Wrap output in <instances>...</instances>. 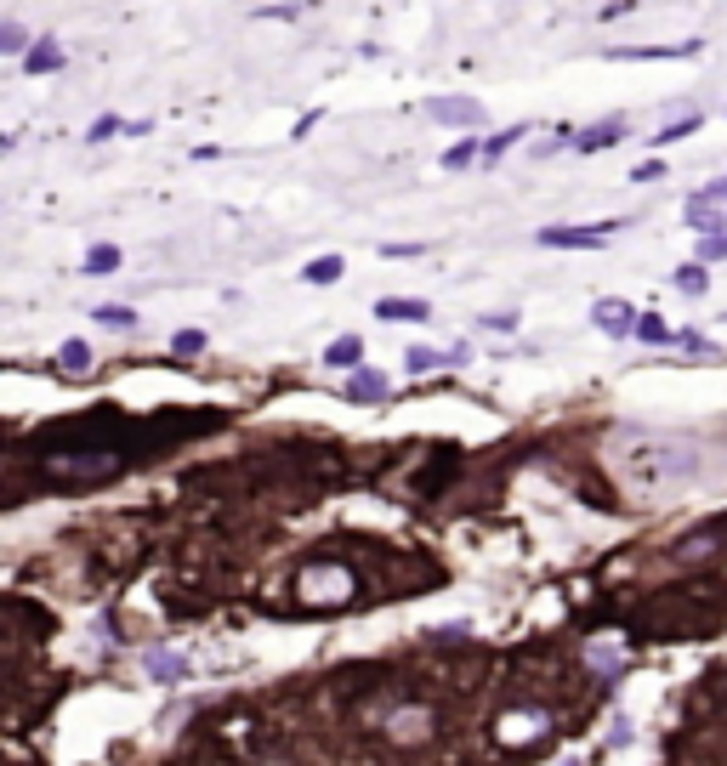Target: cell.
<instances>
[{
  "label": "cell",
  "instance_id": "cell-14",
  "mask_svg": "<svg viewBox=\"0 0 727 766\" xmlns=\"http://www.w3.org/2000/svg\"><path fill=\"white\" fill-rule=\"evenodd\" d=\"M97 324H103V330H137V313H131V307H114V301H108V307H97Z\"/></svg>",
  "mask_w": 727,
  "mask_h": 766
},
{
  "label": "cell",
  "instance_id": "cell-3",
  "mask_svg": "<svg viewBox=\"0 0 727 766\" xmlns=\"http://www.w3.org/2000/svg\"><path fill=\"white\" fill-rule=\"evenodd\" d=\"M63 63H69V52H63L52 35L29 40V52H23V74H57Z\"/></svg>",
  "mask_w": 727,
  "mask_h": 766
},
{
  "label": "cell",
  "instance_id": "cell-17",
  "mask_svg": "<svg viewBox=\"0 0 727 766\" xmlns=\"http://www.w3.org/2000/svg\"><path fill=\"white\" fill-rule=\"evenodd\" d=\"M671 335L676 330H665V318H659V313H637V341H654V347H659V341H671Z\"/></svg>",
  "mask_w": 727,
  "mask_h": 766
},
{
  "label": "cell",
  "instance_id": "cell-20",
  "mask_svg": "<svg viewBox=\"0 0 727 766\" xmlns=\"http://www.w3.org/2000/svg\"><path fill=\"white\" fill-rule=\"evenodd\" d=\"M120 131H125L120 114H97V120H91V131H86V142H108V137H120Z\"/></svg>",
  "mask_w": 727,
  "mask_h": 766
},
{
  "label": "cell",
  "instance_id": "cell-23",
  "mask_svg": "<svg viewBox=\"0 0 727 766\" xmlns=\"http://www.w3.org/2000/svg\"><path fill=\"white\" fill-rule=\"evenodd\" d=\"M57 358H63V369H91V347H86V341H63Z\"/></svg>",
  "mask_w": 727,
  "mask_h": 766
},
{
  "label": "cell",
  "instance_id": "cell-25",
  "mask_svg": "<svg viewBox=\"0 0 727 766\" xmlns=\"http://www.w3.org/2000/svg\"><path fill=\"white\" fill-rule=\"evenodd\" d=\"M517 137H523V125H512V131H500V137H489V142H483V154H489V159H500V154H506V148L517 142Z\"/></svg>",
  "mask_w": 727,
  "mask_h": 766
},
{
  "label": "cell",
  "instance_id": "cell-16",
  "mask_svg": "<svg viewBox=\"0 0 727 766\" xmlns=\"http://www.w3.org/2000/svg\"><path fill=\"white\" fill-rule=\"evenodd\" d=\"M302 279H307V284H336V279H341V256H319V262H307Z\"/></svg>",
  "mask_w": 727,
  "mask_h": 766
},
{
  "label": "cell",
  "instance_id": "cell-9",
  "mask_svg": "<svg viewBox=\"0 0 727 766\" xmlns=\"http://www.w3.org/2000/svg\"><path fill=\"white\" fill-rule=\"evenodd\" d=\"M426 301H415V296H387V301H375V318H387V324H426Z\"/></svg>",
  "mask_w": 727,
  "mask_h": 766
},
{
  "label": "cell",
  "instance_id": "cell-19",
  "mask_svg": "<svg viewBox=\"0 0 727 766\" xmlns=\"http://www.w3.org/2000/svg\"><path fill=\"white\" fill-rule=\"evenodd\" d=\"M23 52H29V35L18 23H0V57H23Z\"/></svg>",
  "mask_w": 727,
  "mask_h": 766
},
{
  "label": "cell",
  "instance_id": "cell-4",
  "mask_svg": "<svg viewBox=\"0 0 727 766\" xmlns=\"http://www.w3.org/2000/svg\"><path fill=\"white\" fill-rule=\"evenodd\" d=\"M722 205H727L722 188H716V193H693V199H688V227H699V233H716V227H727L722 222Z\"/></svg>",
  "mask_w": 727,
  "mask_h": 766
},
{
  "label": "cell",
  "instance_id": "cell-24",
  "mask_svg": "<svg viewBox=\"0 0 727 766\" xmlns=\"http://www.w3.org/2000/svg\"><path fill=\"white\" fill-rule=\"evenodd\" d=\"M472 154H478V142H455V148H444V171H461V165H472Z\"/></svg>",
  "mask_w": 727,
  "mask_h": 766
},
{
  "label": "cell",
  "instance_id": "cell-1",
  "mask_svg": "<svg viewBox=\"0 0 727 766\" xmlns=\"http://www.w3.org/2000/svg\"><path fill=\"white\" fill-rule=\"evenodd\" d=\"M353 591H358V579H353V568H341V562H319V568L302 574V596L307 602H324V608L347 602Z\"/></svg>",
  "mask_w": 727,
  "mask_h": 766
},
{
  "label": "cell",
  "instance_id": "cell-8",
  "mask_svg": "<svg viewBox=\"0 0 727 766\" xmlns=\"http://www.w3.org/2000/svg\"><path fill=\"white\" fill-rule=\"evenodd\" d=\"M387 732L398 738V744H421L426 732H432V715H426V710H392L387 715Z\"/></svg>",
  "mask_w": 727,
  "mask_h": 766
},
{
  "label": "cell",
  "instance_id": "cell-21",
  "mask_svg": "<svg viewBox=\"0 0 727 766\" xmlns=\"http://www.w3.org/2000/svg\"><path fill=\"white\" fill-rule=\"evenodd\" d=\"M705 267H676V290H688V296H705Z\"/></svg>",
  "mask_w": 727,
  "mask_h": 766
},
{
  "label": "cell",
  "instance_id": "cell-6",
  "mask_svg": "<svg viewBox=\"0 0 727 766\" xmlns=\"http://www.w3.org/2000/svg\"><path fill=\"white\" fill-rule=\"evenodd\" d=\"M426 114L444 125H483V103H472V97H438Z\"/></svg>",
  "mask_w": 727,
  "mask_h": 766
},
{
  "label": "cell",
  "instance_id": "cell-11",
  "mask_svg": "<svg viewBox=\"0 0 727 766\" xmlns=\"http://www.w3.org/2000/svg\"><path fill=\"white\" fill-rule=\"evenodd\" d=\"M324 364L330 369H358L364 364V335H341V341H330V347H324Z\"/></svg>",
  "mask_w": 727,
  "mask_h": 766
},
{
  "label": "cell",
  "instance_id": "cell-22",
  "mask_svg": "<svg viewBox=\"0 0 727 766\" xmlns=\"http://www.w3.org/2000/svg\"><path fill=\"white\" fill-rule=\"evenodd\" d=\"M171 352H177V358H194V352H205V335H199V330H177V335H171Z\"/></svg>",
  "mask_w": 727,
  "mask_h": 766
},
{
  "label": "cell",
  "instance_id": "cell-18",
  "mask_svg": "<svg viewBox=\"0 0 727 766\" xmlns=\"http://www.w3.org/2000/svg\"><path fill=\"white\" fill-rule=\"evenodd\" d=\"M409 375H426V369H438V364H449V352H432V347H409Z\"/></svg>",
  "mask_w": 727,
  "mask_h": 766
},
{
  "label": "cell",
  "instance_id": "cell-12",
  "mask_svg": "<svg viewBox=\"0 0 727 766\" xmlns=\"http://www.w3.org/2000/svg\"><path fill=\"white\" fill-rule=\"evenodd\" d=\"M120 244H91L86 250V279H108V273H120Z\"/></svg>",
  "mask_w": 727,
  "mask_h": 766
},
{
  "label": "cell",
  "instance_id": "cell-7",
  "mask_svg": "<svg viewBox=\"0 0 727 766\" xmlns=\"http://www.w3.org/2000/svg\"><path fill=\"white\" fill-rule=\"evenodd\" d=\"M591 318H597V330L603 335H637V313H631L625 301H597Z\"/></svg>",
  "mask_w": 727,
  "mask_h": 766
},
{
  "label": "cell",
  "instance_id": "cell-13",
  "mask_svg": "<svg viewBox=\"0 0 727 766\" xmlns=\"http://www.w3.org/2000/svg\"><path fill=\"white\" fill-rule=\"evenodd\" d=\"M347 398L353 403H364V398H387V375H375V369H358L353 381H347Z\"/></svg>",
  "mask_w": 727,
  "mask_h": 766
},
{
  "label": "cell",
  "instance_id": "cell-27",
  "mask_svg": "<svg viewBox=\"0 0 727 766\" xmlns=\"http://www.w3.org/2000/svg\"><path fill=\"white\" fill-rule=\"evenodd\" d=\"M722 199H727V182H722Z\"/></svg>",
  "mask_w": 727,
  "mask_h": 766
},
{
  "label": "cell",
  "instance_id": "cell-26",
  "mask_svg": "<svg viewBox=\"0 0 727 766\" xmlns=\"http://www.w3.org/2000/svg\"><path fill=\"white\" fill-rule=\"evenodd\" d=\"M688 131H699V114H688V120H682V125H665V131H659V148H665V142H682V137H688Z\"/></svg>",
  "mask_w": 727,
  "mask_h": 766
},
{
  "label": "cell",
  "instance_id": "cell-10",
  "mask_svg": "<svg viewBox=\"0 0 727 766\" xmlns=\"http://www.w3.org/2000/svg\"><path fill=\"white\" fill-rule=\"evenodd\" d=\"M620 137H625V125L620 120H603V125H591V131H580L574 148H580V154H603V148H614Z\"/></svg>",
  "mask_w": 727,
  "mask_h": 766
},
{
  "label": "cell",
  "instance_id": "cell-2",
  "mask_svg": "<svg viewBox=\"0 0 727 766\" xmlns=\"http://www.w3.org/2000/svg\"><path fill=\"white\" fill-rule=\"evenodd\" d=\"M608 227H620V222H608ZM608 227H540V244H551V250H597L608 239Z\"/></svg>",
  "mask_w": 727,
  "mask_h": 766
},
{
  "label": "cell",
  "instance_id": "cell-15",
  "mask_svg": "<svg viewBox=\"0 0 727 766\" xmlns=\"http://www.w3.org/2000/svg\"><path fill=\"white\" fill-rule=\"evenodd\" d=\"M148 676H160V681H177V676H188V664H182L177 653H148Z\"/></svg>",
  "mask_w": 727,
  "mask_h": 766
},
{
  "label": "cell",
  "instance_id": "cell-5",
  "mask_svg": "<svg viewBox=\"0 0 727 766\" xmlns=\"http://www.w3.org/2000/svg\"><path fill=\"white\" fill-rule=\"evenodd\" d=\"M540 727H546V715H540V710L500 715V744H529V738H540Z\"/></svg>",
  "mask_w": 727,
  "mask_h": 766
}]
</instances>
